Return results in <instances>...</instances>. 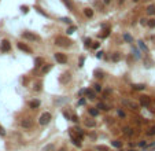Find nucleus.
Listing matches in <instances>:
<instances>
[{
    "label": "nucleus",
    "mask_w": 155,
    "mask_h": 151,
    "mask_svg": "<svg viewBox=\"0 0 155 151\" xmlns=\"http://www.w3.org/2000/svg\"><path fill=\"white\" fill-rule=\"evenodd\" d=\"M74 32H76V26H70V28L67 29V35H73Z\"/></svg>",
    "instance_id": "36"
},
{
    "label": "nucleus",
    "mask_w": 155,
    "mask_h": 151,
    "mask_svg": "<svg viewBox=\"0 0 155 151\" xmlns=\"http://www.w3.org/2000/svg\"><path fill=\"white\" fill-rule=\"evenodd\" d=\"M124 40H125V41H128V43H133V37H132L131 35H128V33H125V35H124Z\"/></svg>",
    "instance_id": "26"
},
{
    "label": "nucleus",
    "mask_w": 155,
    "mask_h": 151,
    "mask_svg": "<svg viewBox=\"0 0 155 151\" xmlns=\"http://www.w3.org/2000/svg\"><path fill=\"white\" fill-rule=\"evenodd\" d=\"M88 113H89L92 117H97V114H99V110H97L96 107H89V109H88Z\"/></svg>",
    "instance_id": "20"
},
{
    "label": "nucleus",
    "mask_w": 155,
    "mask_h": 151,
    "mask_svg": "<svg viewBox=\"0 0 155 151\" xmlns=\"http://www.w3.org/2000/svg\"><path fill=\"white\" fill-rule=\"evenodd\" d=\"M147 25H148V26H150L151 29H154V28H155V19H154V18H152V19H148V21H147Z\"/></svg>",
    "instance_id": "33"
},
{
    "label": "nucleus",
    "mask_w": 155,
    "mask_h": 151,
    "mask_svg": "<svg viewBox=\"0 0 155 151\" xmlns=\"http://www.w3.org/2000/svg\"><path fill=\"white\" fill-rule=\"evenodd\" d=\"M145 146H147L145 140H140V141H139V147H145Z\"/></svg>",
    "instance_id": "40"
},
{
    "label": "nucleus",
    "mask_w": 155,
    "mask_h": 151,
    "mask_svg": "<svg viewBox=\"0 0 155 151\" xmlns=\"http://www.w3.org/2000/svg\"><path fill=\"white\" fill-rule=\"evenodd\" d=\"M133 1H134V3H137V1H139V0H133Z\"/></svg>",
    "instance_id": "51"
},
{
    "label": "nucleus",
    "mask_w": 155,
    "mask_h": 151,
    "mask_svg": "<svg viewBox=\"0 0 155 151\" xmlns=\"http://www.w3.org/2000/svg\"><path fill=\"white\" fill-rule=\"evenodd\" d=\"M96 150L97 151H110L107 146H100V144H99V146H96Z\"/></svg>",
    "instance_id": "31"
},
{
    "label": "nucleus",
    "mask_w": 155,
    "mask_h": 151,
    "mask_svg": "<svg viewBox=\"0 0 155 151\" xmlns=\"http://www.w3.org/2000/svg\"><path fill=\"white\" fill-rule=\"evenodd\" d=\"M43 65H44V59H43V58H40V56H38V58H36V59H35V67H36V69L41 67Z\"/></svg>",
    "instance_id": "15"
},
{
    "label": "nucleus",
    "mask_w": 155,
    "mask_h": 151,
    "mask_svg": "<svg viewBox=\"0 0 155 151\" xmlns=\"http://www.w3.org/2000/svg\"><path fill=\"white\" fill-rule=\"evenodd\" d=\"M70 121H73V122H78V117H77L76 114H72V117H70Z\"/></svg>",
    "instance_id": "37"
},
{
    "label": "nucleus",
    "mask_w": 155,
    "mask_h": 151,
    "mask_svg": "<svg viewBox=\"0 0 155 151\" xmlns=\"http://www.w3.org/2000/svg\"><path fill=\"white\" fill-rule=\"evenodd\" d=\"M70 80V74L69 73H65V74H62V77L59 78V81L62 82V84H65L66 81H69Z\"/></svg>",
    "instance_id": "21"
},
{
    "label": "nucleus",
    "mask_w": 155,
    "mask_h": 151,
    "mask_svg": "<svg viewBox=\"0 0 155 151\" xmlns=\"http://www.w3.org/2000/svg\"><path fill=\"white\" fill-rule=\"evenodd\" d=\"M103 1H104V4H108V3L111 1V0H103Z\"/></svg>",
    "instance_id": "50"
},
{
    "label": "nucleus",
    "mask_w": 155,
    "mask_h": 151,
    "mask_svg": "<svg viewBox=\"0 0 155 151\" xmlns=\"http://www.w3.org/2000/svg\"><path fill=\"white\" fill-rule=\"evenodd\" d=\"M84 93H85V95L88 96L89 99H92V100L96 98V95H95V92H93L92 89H85V92H84Z\"/></svg>",
    "instance_id": "18"
},
{
    "label": "nucleus",
    "mask_w": 155,
    "mask_h": 151,
    "mask_svg": "<svg viewBox=\"0 0 155 151\" xmlns=\"http://www.w3.org/2000/svg\"><path fill=\"white\" fill-rule=\"evenodd\" d=\"M132 89L133 91H143V89H145V85L144 84H132Z\"/></svg>",
    "instance_id": "16"
},
{
    "label": "nucleus",
    "mask_w": 155,
    "mask_h": 151,
    "mask_svg": "<svg viewBox=\"0 0 155 151\" xmlns=\"http://www.w3.org/2000/svg\"><path fill=\"white\" fill-rule=\"evenodd\" d=\"M63 3H65V6L69 10H72L73 11V8H74V6H73V3H72V0H63Z\"/></svg>",
    "instance_id": "24"
},
{
    "label": "nucleus",
    "mask_w": 155,
    "mask_h": 151,
    "mask_svg": "<svg viewBox=\"0 0 155 151\" xmlns=\"http://www.w3.org/2000/svg\"><path fill=\"white\" fill-rule=\"evenodd\" d=\"M85 103V99H80L78 100V105H84Z\"/></svg>",
    "instance_id": "49"
},
{
    "label": "nucleus",
    "mask_w": 155,
    "mask_h": 151,
    "mask_svg": "<svg viewBox=\"0 0 155 151\" xmlns=\"http://www.w3.org/2000/svg\"><path fill=\"white\" fill-rule=\"evenodd\" d=\"M41 85H43L41 80L36 81V82H35V85H33V89H35V91H41Z\"/></svg>",
    "instance_id": "22"
},
{
    "label": "nucleus",
    "mask_w": 155,
    "mask_h": 151,
    "mask_svg": "<svg viewBox=\"0 0 155 151\" xmlns=\"http://www.w3.org/2000/svg\"><path fill=\"white\" fill-rule=\"evenodd\" d=\"M96 58L97 59H102V58H103V51H99V52L96 54Z\"/></svg>",
    "instance_id": "41"
},
{
    "label": "nucleus",
    "mask_w": 155,
    "mask_h": 151,
    "mask_svg": "<svg viewBox=\"0 0 155 151\" xmlns=\"http://www.w3.org/2000/svg\"><path fill=\"white\" fill-rule=\"evenodd\" d=\"M51 119H52L51 113H48V111H47V113H43V114H41V117H40V119H38V124L44 127V125H48Z\"/></svg>",
    "instance_id": "3"
},
{
    "label": "nucleus",
    "mask_w": 155,
    "mask_h": 151,
    "mask_svg": "<svg viewBox=\"0 0 155 151\" xmlns=\"http://www.w3.org/2000/svg\"><path fill=\"white\" fill-rule=\"evenodd\" d=\"M147 12L148 14H155V6H150L147 8Z\"/></svg>",
    "instance_id": "34"
},
{
    "label": "nucleus",
    "mask_w": 155,
    "mask_h": 151,
    "mask_svg": "<svg viewBox=\"0 0 155 151\" xmlns=\"http://www.w3.org/2000/svg\"><path fill=\"white\" fill-rule=\"evenodd\" d=\"M21 127L24 128V129H30L32 127H33V122H32V119L29 118H25L21 121Z\"/></svg>",
    "instance_id": "8"
},
{
    "label": "nucleus",
    "mask_w": 155,
    "mask_h": 151,
    "mask_svg": "<svg viewBox=\"0 0 155 151\" xmlns=\"http://www.w3.org/2000/svg\"><path fill=\"white\" fill-rule=\"evenodd\" d=\"M84 46H85V48H89V47L92 46V40L91 39H85L84 40Z\"/></svg>",
    "instance_id": "30"
},
{
    "label": "nucleus",
    "mask_w": 155,
    "mask_h": 151,
    "mask_svg": "<svg viewBox=\"0 0 155 151\" xmlns=\"http://www.w3.org/2000/svg\"><path fill=\"white\" fill-rule=\"evenodd\" d=\"M93 89H95L96 92H102V91H103L102 85H100V84H97V82H95V84H93Z\"/></svg>",
    "instance_id": "27"
},
{
    "label": "nucleus",
    "mask_w": 155,
    "mask_h": 151,
    "mask_svg": "<svg viewBox=\"0 0 155 151\" xmlns=\"http://www.w3.org/2000/svg\"><path fill=\"white\" fill-rule=\"evenodd\" d=\"M60 21H62V22H65V23H67V25H70V23H72V19H70V18H62Z\"/></svg>",
    "instance_id": "38"
},
{
    "label": "nucleus",
    "mask_w": 155,
    "mask_h": 151,
    "mask_svg": "<svg viewBox=\"0 0 155 151\" xmlns=\"http://www.w3.org/2000/svg\"><path fill=\"white\" fill-rule=\"evenodd\" d=\"M139 47H140V48L143 49V51H145V52L148 51L147 46H145V44H144V41H141V40H139Z\"/></svg>",
    "instance_id": "28"
},
{
    "label": "nucleus",
    "mask_w": 155,
    "mask_h": 151,
    "mask_svg": "<svg viewBox=\"0 0 155 151\" xmlns=\"http://www.w3.org/2000/svg\"><path fill=\"white\" fill-rule=\"evenodd\" d=\"M22 37L26 40H30V41H40V37H38L37 35H35V33L32 32H24L22 33Z\"/></svg>",
    "instance_id": "4"
},
{
    "label": "nucleus",
    "mask_w": 155,
    "mask_h": 151,
    "mask_svg": "<svg viewBox=\"0 0 155 151\" xmlns=\"http://www.w3.org/2000/svg\"><path fill=\"white\" fill-rule=\"evenodd\" d=\"M122 105H124L126 109L132 110V111L139 110V105H137V103L133 102V100H129V99H122Z\"/></svg>",
    "instance_id": "2"
},
{
    "label": "nucleus",
    "mask_w": 155,
    "mask_h": 151,
    "mask_svg": "<svg viewBox=\"0 0 155 151\" xmlns=\"http://www.w3.org/2000/svg\"><path fill=\"white\" fill-rule=\"evenodd\" d=\"M111 146L115 147V148H119V147H122V143H121L119 140H113L111 141Z\"/></svg>",
    "instance_id": "25"
},
{
    "label": "nucleus",
    "mask_w": 155,
    "mask_h": 151,
    "mask_svg": "<svg viewBox=\"0 0 155 151\" xmlns=\"http://www.w3.org/2000/svg\"><path fill=\"white\" fill-rule=\"evenodd\" d=\"M118 116H119L121 118H125V113L122 111V110H118Z\"/></svg>",
    "instance_id": "44"
},
{
    "label": "nucleus",
    "mask_w": 155,
    "mask_h": 151,
    "mask_svg": "<svg viewBox=\"0 0 155 151\" xmlns=\"http://www.w3.org/2000/svg\"><path fill=\"white\" fill-rule=\"evenodd\" d=\"M85 127L86 128H95V127H96V121H95V119H92V118L85 119Z\"/></svg>",
    "instance_id": "13"
},
{
    "label": "nucleus",
    "mask_w": 155,
    "mask_h": 151,
    "mask_svg": "<svg viewBox=\"0 0 155 151\" xmlns=\"http://www.w3.org/2000/svg\"><path fill=\"white\" fill-rule=\"evenodd\" d=\"M133 54H134V58H136V59H140V51H139V49L133 48Z\"/></svg>",
    "instance_id": "35"
},
{
    "label": "nucleus",
    "mask_w": 155,
    "mask_h": 151,
    "mask_svg": "<svg viewBox=\"0 0 155 151\" xmlns=\"http://www.w3.org/2000/svg\"><path fill=\"white\" fill-rule=\"evenodd\" d=\"M111 60H113V62H119V60H121V54L119 52L111 54Z\"/></svg>",
    "instance_id": "19"
},
{
    "label": "nucleus",
    "mask_w": 155,
    "mask_h": 151,
    "mask_svg": "<svg viewBox=\"0 0 155 151\" xmlns=\"http://www.w3.org/2000/svg\"><path fill=\"white\" fill-rule=\"evenodd\" d=\"M54 150H55V146H54V144H48L47 147L43 148V151H54Z\"/></svg>",
    "instance_id": "32"
},
{
    "label": "nucleus",
    "mask_w": 155,
    "mask_h": 151,
    "mask_svg": "<svg viewBox=\"0 0 155 151\" xmlns=\"http://www.w3.org/2000/svg\"><path fill=\"white\" fill-rule=\"evenodd\" d=\"M147 135H148V136H154V135H155V125H154V127H151V128H148Z\"/></svg>",
    "instance_id": "29"
},
{
    "label": "nucleus",
    "mask_w": 155,
    "mask_h": 151,
    "mask_svg": "<svg viewBox=\"0 0 155 151\" xmlns=\"http://www.w3.org/2000/svg\"><path fill=\"white\" fill-rule=\"evenodd\" d=\"M51 69H52V65H44V66L41 67V74H47L48 71H51Z\"/></svg>",
    "instance_id": "17"
},
{
    "label": "nucleus",
    "mask_w": 155,
    "mask_h": 151,
    "mask_svg": "<svg viewBox=\"0 0 155 151\" xmlns=\"http://www.w3.org/2000/svg\"><path fill=\"white\" fill-rule=\"evenodd\" d=\"M150 103H151V99H150V96H140V105L144 106V107H148L150 106Z\"/></svg>",
    "instance_id": "9"
},
{
    "label": "nucleus",
    "mask_w": 155,
    "mask_h": 151,
    "mask_svg": "<svg viewBox=\"0 0 155 151\" xmlns=\"http://www.w3.org/2000/svg\"><path fill=\"white\" fill-rule=\"evenodd\" d=\"M6 135V130H4V128L0 125V136H4Z\"/></svg>",
    "instance_id": "43"
},
{
    "label": "nucleus",
    "mask_w": 155,
    "mask_h": 151,
    "mask_svg": "<svg viewBox=\"0 0 155 151\" xmlns=\"http://www.w3.org/2000/svg\"><path fill=\"white\" fill-rule=\"evenodd\" d=\"M69 135H70V139H72L73 144H74V146H77V147H81V139H80L78 136H76V135L73 133L72 128L69 129Z\"/></svg>",
    "instance_id": "5"
},
{
    "label": "nucleus",
    "mask_w": 155,
    "mask_h": 151,
    "mask_svg": "<svg viewBox=\"0 0 155 151\" xmlns=\"http://www.w3.org/2000/svg\"><path fill=\"white\" fill-rule=\"evenodd\" d=\"M84 60H85L84 58H81V59H80V67H83V66H84Z\"/></svg>",
    "instance_id": "48"
},
{
    "label": "nucleus",
    "mask_w": 155,
    "mask_h": 151,
    "mask_svg": "<svg viewBox=\"0 0 155 151\" xmlns=\"http://www.w3.org/2000/svg\"><path fill=\"white\" fill-rule=\"evenodd\" d=\"M140 23H141V25H147V19L141 18V19H140Z\"/></svg>",
    "instance_id": "46"
},
{
    "label": "nucleus",
    "mask_w": 155,
    "mask_h": 151,
    "mask_svg": "<svg viewBox=\"0 0 155 151\" xmlns=\"http://www.w3.org/2000/svg\"><path fill=\"white\" fill-rule=\"evenodd\" d=\"M11 49V44L8 40H3V41L0 43V51L1 52H8Z\"/></svg>",
    "instance_id": "6"
},
{
    "label": "nucleus",
    "mask_w": 155,
    "mask_h": 151,
    "mask_svg": "<svg viewBox=\"0 0 155 151\" xmlns=\"http://www.w3.org/2000/svg\"><path fill=\"white\" fill-rule=\"evenodd\" d=\"M96 109L97 110H103V111H108V110L111 109V106H108L107 103H104V102H99Z\"/></svg>",
    "instance_id": "11"
},
{
    "label": "nucleus",
    "mask_w": 155,
    "mask_h": 151,
    "mask_svg": "<svg viewBox=\"0 0 155 151\" xmlns=\"http://www.w3.org/2000/svg\"><path fill=\"white\" fill-rule=\"evenodd\" d=\"M93 76H95L96 78H103L104 77V71L100 70V69H95V70H93Z\"/></svg>",
    "instance_id": "14"
},
{
    "label": "nucleus",
    "mask_w": 155,
    "mask_h": 151,
    "mask_svg": "<svg viewBox=\"0 0 155 151\" xmlns=\"http://www.w3.org/2000/svg\"><path fill=\"white\" fill-rule=\"evenodd\" d=\"M55 59H56V62H59V63H66L67 62V56L65 55V54H62V52H56L55 54Z\"/></svg>",
    "instance_id": "7"
},
{
    "label": "nucleus",
    "mask_w": 155,
    "mask_h": 151,
    "mask_svg": "<svg viewBox=\"0 0 155 151\" xmlns=\"http://www.w3.org/2000/svg\"><path fill=\"white\" fill-rule=\"evenodd\" d=\"M17 47L21 49V51H24V52H28V54L32 52V48H30V47H28L26 44H24V43H18Z\"/></svg>",
    "instance_id": "10"
},
{
    "label": "nucleus",
    "mask_w": 155,
    "mask_h": 151,
    "mask_svg": "<svg viewBox=\"0 0 155 151\" xmlns=\"http://www.w3.org/2000/svg\"><path fill=\"white\" fill-rule=\"evenodd\" d=\"M40 100H37V99H33V100H30V102L28 103V106H29V109H37V107H40Z\"/></svg>",
    "instance_id": "12"
},
{
    "label": "nucleus",
    "mask_w": 155,
    "mask_h": 151,
    "mask_svg": "<svg viewBox=\"0 0 155 151\" xmlns=\"http://www.w3.org/2000/svg\"><path fill=\"white\" fill-rule=\"evenodd\" d=\"M91 47H92V48H99V43H93Z\"/></svg>",
    "instance_id": "47"
},
{
    "label": "nucleus",
    "mask_w": 155,
    "mask_h": 151,
    "mask_svg": "<svg viewBox=\"0 0 155 151\" xmlns=\"http://www.w3.org/2000/svg\"><path fill=\"white\" fill-rule=\"evenodd\" d=\"M84 14H85V17L92 18L93 17V10L92 8H85V10H84Z\"/></svg>",
    "instance_id": "23"
},
{
    "label": "nucleus",
    "mask_w": 155,
    "mask_h": 151,
    "mask_svg": "<svg viewBox=\"0 0 155 151\" xmlns=\"http://www.w3.org/2000/svg\"><path fill=\"white\" fill-rule=\"evenodd\" d=\"M36 10H37V12H40V14H41V15H44V17H48V15L45 14V12H43V11H41V8H38V7H36Z\"/></svg>",
    "instance_id": "45"
},
{
    "label": "nucleus",
    "mask_w": 155,
    "mask_h": 151,
    "mask_svg": "<svg viewBox=\"0 0 155 151\" xmlns=\"http://www.w3.org/2000/svg\"><path fill=\"white\" fill-rule=\"evenodd\" d=\"M21 11H22V12H24V14H28L29 8L26 7V6H22V7H21Z\"/></svg>",
    "instance_id": "39"
},
{
    "label": "nucleus",
    "mask_w": 155,
    "mask_h": 151,
    "mask_svg": "<svg viewBox=\"0 0 155 151\" xmlns=\"http://www.w3.org/2000/svg\"><path fill=\"white\" fill-rule=\"evenodd\" d=\"M63 116H65L66 119H70V117H72V114H69L67 111H63Z\"/></svg>",
    "instance_id": "42"
},
{
    "label": "nucleus",
    "mask_w": 155,
    "mask_h": 151,
    "mask_svg": "<svg viewBox=\"0 0 155 151\" xmlns=\"http://www.w3.org/2000/svg\"><path fill=\"white\" fill-rule=\"evenodd\" d=\"M55 44L59 47H70L73 44V41L67 37H65V36H58L55 39Z\"/></svg>",
    "instance_id": "1"
}]
</instances>
